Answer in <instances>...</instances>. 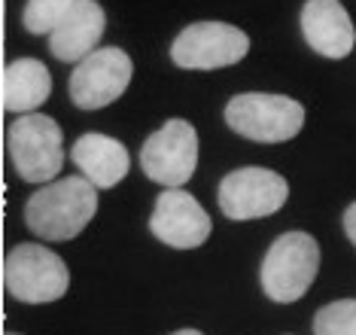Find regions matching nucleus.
<instances>
[{
	"label": "nucleus",
	"mask_w": 356,
	"mask_h": 335,
	"mask_svg": "<svg viewBox=\"0 0 356 335\" xmlns=\"http://www.w3.org/2000/svg\"><path fill=\"white\" fill-rule=\"evenodd\" d=\"M95 214L98 189L83 174L43 183L25 204V223L40 241H74Z\"/></svg>",
	"instance_id": "nucleus-1"
},
{
	"label": "nucleus",
	"mask_w": 356,
	"mask_h": 335,
	"mask_svg": "<svg viewBox=\"0 0 356 335\" xmlns=\"http://www.w3.org/2000/svg\"><path fill=\"white\" fill-rule=\"evenodd\" d=\"M225 125L256 143H286L302 132L305 107L274 92H244L225 104Z\"/></svg>",
	"instance_id": "nucleus-2"
},
{
	"label": "nucleus",
	"mask_w": 356,
	"mask_h": 335,
	"mask_svg": "<svg viewBox=\"0 0 356 335\" xmlns=\"http://www.w3.org/2000/svg\"><path fill=\"white\" fill-rule=\"evenodd\" d=\"M320 272V247L307 232H286L271 241L259 268V281L271 302L289 305L311 290Z\"/></svg>",
	"instance_id": "nucleus-3"
},
{
	"label": "nucleus",
	"mask_w": 356,
	"mask_h": 335,
	"mask_svg": "<svg viewBox=\"0 0 356 335\" xmlns=\"http://www.w3.org/2000/svg\"><path fill=\"white\" fill-rule=\"evenodd\" d=\"M10 159L25 183H52L64 168V134L61 125L46 113H22L13 119L10 132Z\"/></svg>",
	"instance_id": "nucleus-4"
},
{
	"label": "nucleus",
	"mask_w": 356,
	"mask_h": 335,
	"mask_svg": "<svg viewBox=\"0 0 356 335\" xmlns=\"http://www.w3.org/2000/svg\"><path fill=\"white\" fill-rule=\"evenodd\" d=\"M3 283L10 296L25 305H49L70 290V272L55 250L43 244H19L6 253Z\"/></svg>",
	"instance_id": "nucleus-5"
},
{
	"label": "nucleus",
	"mask_w": 356,
	"mask_h": 335,
	"mask_svg": "<svg viewBox=\"0 0 356 335\" xmlns=\"http://www.w3.org/2000/svg\"><path fill=\"white\" fill-rule=\"evenodd\" d=\"M198 165V132L186 119H168L140 146V168L152 183L183 189Z\"/></svg>",
	"instance_id": "nucleus-6"
},
{
	"label": "nucleus",
	"mask_w": 356,
	"mask_h": 335,
	"mask_svg": "<svg viewBox=\"0 0 356 335\" xmlns=\"http://www.w3.org/2000/svg\"><path fill=\"white\" fill-rule=\"evenodd\" d=\"M250 37L229 22H195L171 43V61L183 70H220L244 61Z\"/></svg>",
	"instance_id": "nucleus-7"
},
{
	"label": "nucleus",
	"mask_w": 356,
	"mask_h": 335,
	"mask_svg": "<svg viewBox=\"0 0 356 335\" xmlns=\"http://www.w3.org/2000/svg\"><path fill=\"white\" fill-rule=\"evenodd\" d=\"M134 77V61L125 49L101 46L88 52L70 73V101L79 110H104L125 95Z\"/></svg>",
	"instance_id": "nucleus-8"
},
{
	"label": "nucleus",
	"mask_w": 356,
	"mask_h": 335,
	"mask_svg": "<svg viewBox=\"0 0 356 335\" xmlns=\"http://www.w3.org/2000/svg\"><path fill=\"white\" fill-rule=\"evenodd\" d=\"M220 210L229 219H262L271 217L286 204L289 198V183L283 180V174L271 168H234L232 174L222 177L220 183Z\"/></svg>",
	"instance_id": "nucleus-9"
},
{
	"label": "nucleus",
	"mask_w": 356,
	"mask_h": 335,
	"mask_svg": "<svg viewBox=\"0 0 356 335\" xmlns=\"http://www.w3.org/2000/svg\"><path fill=\"white\" fill-rule=\"evenodd\" d=\"M149 232L174 250H195L210 238L213 223L195 195L186 189H165L152 208Z\"/></svg>",
	"instance_id": "nucleus-10"
},
{
	"label": "nucleus",
	"mask_w": 356,
	"mask_h": 335,
	"mask_svg": "<svg viewBox=\"0 0 356 335\" xmlns=\"http://www.w3.org/2000/svg\"><path fill=\"white\" fill-rule=\"evenodd\" d=\"M302 34L323 59H347L356 46V28L341 0H307L302 6Z\"/></svg>",
	"instance_id": "nucleus-11"
},
{
	"label": "nucleus",
	"mask_w": 356,
	"mask_h": 335,
	"mask_svg": "<svg viewBox=\"0 0 356 335\" xmlns=\"http://www.w3.org/2000/svg\"><path fill=\"white\" fill-rule=\"evenodd\" d=\"M104 28H107V13L98 0H76L49 34L52 55L64 64H79L88 52L98 49Z\"/></svg>",
	"instance_id": "nucleus-12"
},
{
	"label": "nucleus",
	"mask_w": 356,
	"mask_h": 335,
	"mask_svg": "<svg viewBox=\"0 0 356 335\" xmlns=\"http://www.w3.org/2000/svg\"><path fill=\"white\" fill-rule=\"evenodd\" d=\"M70 159H74L79 174L95 189H113L131 171V156H128L125 143H119L110 134H98V132H88L79 137L74 143V150H70Z\"/></svg>",
	"instance_id": "nucleus-13"
},
{
	"label": "nucleus",
	"mask_w": 356,
	"mask_h": 335,
	"mask_svg": "<svg viewBox=\"0 0 356 335\" xmlns=\"http://www.w3.org/2000/svg\"><path fill=\"white\" fill-rule=\"evenodd\" d=\"M0 92H3V107L15 116L37 113L52 95V73L37 59H15L6 64Z\"/></svg>",
	"instance_id": "nucleus-14"
},
{
	"label": "nucleus",
	"mask_w": 356,
	"mask_h": 335,
	"mask_svg": "<svg viewBox=\"0 0 356 335\" xmlns=\"http://www.w3.org/2000/svg\"><path fill=\"white\" fill-rule=\"evenodd\" d=\"M314 335H356V299H338L314 314Z\"/></svg>",
	"instance_id": "nucleus-15"
},
{
	"label": "nucleus",
	"mask_w": 356,
	"mask_h": 335,
	"mask_svg": "<svg viewBox=\"0 0 356 335\" xmlns=\"http://www.w3.org/2000/svg\"><path fill=\"white\" fill-rule=\"evenodd\" d=\"M76 0H28L25 13H22V22L31 34H52L55 24H58L67 10Z\"/></svg>",
	"instance_id": "nucleus-16"
},
{
	"label": "nucleus",
	"mask_w": 356,
	"mask_h": 335,
	"mask_svg": "<svg viewBox=\"0 0 356 335\" xmlns=\"http://www.w3.org/2000/svg\"><path fill=\"white\" fill-rule=\"evenodd\" d=\"M344 232H347V238H350L353 247H356V201L344 210Z\"/></svg>",
	"instance_id": "nucleus-17"
},
{
	"label": "nucleus",
	"mask_w": 356,
	"mask_h": 335,
	"mask_svg": "<svg viewBox=\"0 0 356 335\" xmlns=\"http://www.w3.org/2000/svg\"><path fill=\"white\" fill-rule=\"evenodd\" d=\"M171 335H201L198 329H180V332H171Z\"/></svg>",
	"instance_id": "nucleus-18"
},
{
	"label": "nucleus",
	"mask_w": 356,
	"mask_h": 335,
	"mask_svg": "<svg viewBox=\"0 0 356 335\" xmlns=\"http://www.w3.org/2000/svg\"><path fill=\"white\" fill-rule=\"evenodd\" d=\"M6 335H19V332H6Z\"/></svg>",
	"instance_id": "nucleus-19"
}]
</instances>
